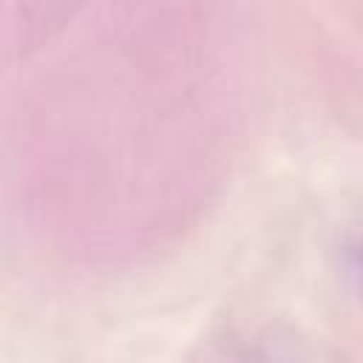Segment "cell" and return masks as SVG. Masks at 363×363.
Listing matches in <instances>:
<instances>
[{
    "instance_id": "obj_1",
    "label": "cell",
    "mask_w": 363,
    "mask_h": 363,
    "mask_svg": "<svg viewBox=\"0 0 363 363\" xmlns=\"http://www.w3.org/2000/svg\"><path fill=\"white\" fill-rule=\"evenodd\" d=\"M354 272L360 275V281H363V247L354 252Z\"/></svg>"
}]
</instances>
